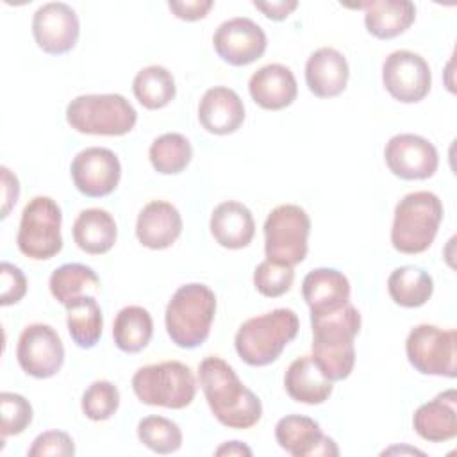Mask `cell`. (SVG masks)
<instances>
[{
  "label": "cell",
  "mask_w": 457,
  "mask_h": 457,
  "mask_svg": "<svg viewBox=\"0 0 457 457\" xmlns=\"http://www.w3.org/2000/svg\"><path fill=\"white\" fill-rule=\"evenodd\" d=\"M61 223L62 214L57 202L50 196H34L21 211L16 236L20 252L34 261L57 255L62 248Z\"/></svg>",
  "instance_id": "ba28073f"
},
{
  "label": "cell",
  "mask_w": 457,
  "mask_h": 457,
  "mask_svg": "<svg viewBox=\"0 0 457 457\" xmlns=\"http://www.w3.org/2000/svg\"><path fill=\"white\" fill-rule=\"evenodd\" d=\"M350 68L346 57L336 48L323 46L314 50L305 62V82L318 98H334L348 84Z\"/></svg>",
  "instance_id": "ffe728a7"
},
{
  "label": "cell",
  "mask_w": 457,
  "mask_h": 457,
  "mask_svg": "<svg viewBox=\"0 0 457 457\" xmlns=\"http://www.w3.org/2000/svg\"><path fill=\"white\" fill-rule=\"evenodd\" d=\"M212 45L225 62L246 66L262 57L268 39L264 30L250 18H232L216 29Z\"/></svg>",
  "instance_id": "2e32d148"
},
{
  "label": "cell",
  "mask_w": 457,
  "mask_h": 457,
  "mask_svg": "<svg viewBox=\"0 0 457 457\" xmlns=\"http://www.w3.org/2000/svg\"><path fill=\"white\" fill-rule=\"evenodd\" d=\"M443 220V204L430 191L405 195L395 207L391 245L400 253L425 252L436 239Z\"/></svg>",
  "instance_id": "5b68a950"
},
{
  "label": "cell",
  "mask_w": 457,
  "mask_h": 457,
  "mask_svg": "<svg viewBox=\"0 0 457 457\" xmlns=\"http://www.w3.org/2000/svg\"><path fill=\"white\" fill-rule=\"evenodd\" d=\"M193 157L189 139L179 132H168L154 139L148 150L152 168L162 175H177L187 168Z\"/></svg>",
  "instance_id": "d6a6232c"
},
{
  "label": "cell",
  "mask_w": 457,
  "mask_h": 457,
  "mask_svg": "<svg viewBox=\"0 0 457 457\" xmlns=\"http://www.w3.org/2000/svg\"><path fill=\"white\" fill-rule=\"evenodd\" d=\"M253 7L259 9L266 18L273 21H282L298 7V2L296 0H271V2L253 0Z\"/></svg>",
  "instance_id": "b9f144b4"
},
{
  "label": "cell",
  "mask_w": 457,
  "mask_h": 457,
  "mask_svg": "<svg viewBox=\"0 0 457 457\" xmlns=\"http://www.w3.org/2000/svg\"><path fill=\"white\" fill-rule=\"evenodd\" d=\"M298 328L300 321L293 309H273L246 320L236 332L234 346L246 364L268 366L275 362L282 350L296 337Z\"/></svg>",
  "instance_id": "3957f363"
},
{
  "label": "cell",
  "mask_w": 457,
  "mask_h": 457,
  "mask_svg": "<svg viewBox=\"0 0 457 457\" xmlns=\"http://www.w3.org/2000/svg\"><path fill=\"white\" fill-rule=\"evenodd\" d=\"M275 439L293 457H337L336 441L325 436L320 423L309 416L289 414L277 421Z\"/></svg>",
  "instance_id": "e0dca14e"
},
{
  "label": "cell",
  "mask_w": 457,
  "mask_h": 457,
  "mask_svg": "<svg viewBox=\"0 0 457 457\" xmlns=\"http://www.w3.org/2000/svg\"><path fill=\"white\" fill-rule=\"evenodd\" d=\"M382 82L386 91L402 104L423 100L432 86L428 62L411 50L391 52L382 64Z\"/></svg>",
  "instance_id": "7c38bea8"
},
{
  "label": "cell",
  "mask_w": 457,
  "mask_h": 457,
  "mask_svg": "<svg viewBox=\"0 0 457 457\" xmlns=\"http://www.w3.org/2000/svg\"><path fill=\"white\" fill-rule=\"evenodd\" d=\"M198 121L211 134H232L245 121L243 100L234 89L214 86L204 93L198 104Z\"/></svg>",
  "instance_id": "ac0fdd59"
},
{
  "label": "cell",
  "mask_w": 457,
  "mask_h": 457,
  "mask_svg": "<svg viewBox=\"0 0 457 457\" xmlns=\"http://www.w3.org/2000/svg\"><path fill=\"white\" fill-rule=\"evenodd\" d=\"M387 293L391 300L405 309L425 305L434 293L432 277L418 266H400L387 278Z\"/></svg>",
  "instance_id": "83f0119b"
},
{
  "label": "cell",
  "mask_w": 457,
  "mask_h": 457,
  "mask_svg": "<svg viewBox=\"0 0 457 457\" xmlns=\"http://www.w3.org/2000/svg\"><path fill=\"white\" fill-rule=\"evenodd\" d=\"M457 332L443 330L436 325H416L405 341V353L411 366L423 375L448 377L457 375Z\"/></svg>",
  "instance_id": "30bf717a"
},
{
  "label": "cell",
  "mask_w": 457,
  "mask_h": 457,
  "mask_svg": "<svg viewBox=\"0 0 457 457\" xmlns=\"http://www.w3.org/2000/svg\"><path fill=\"white\" fill-rule=\"evenodd\" d=\"M212 0H191V2H168L170 11L179 18L186 21H196L207 16V12L212 9Z\"/></svg>",
  "instance_id": "ab89813d"
},
{
  "label": "cell",
  "mask_w": 457,
  "mask_h": 457,
  "mask_svg": "<svg viewBox=\"0 0 457 457\" xmlns=\"http://www.w3.org/2000/svg\"><path fill=\"white\" fill-rule=\"evenodd\" d=\"M52 296L66 305L75 298L96 295L100 291V278L93 268L79 262H68L55 268L48 280Z\"/></svg>",
  "instance_id": "4dcf8cb0"
},
{
  "label": "cell",
  "mask_w": 457,
  "mask_h": 457,
  "mask_svg": "<svg viewBox=\"0 0 457 457\" xmlns=\"http://www.w3.org/2000/svg\"><path fill=\"white\" fill-rule=\"evenodd\" d=\"M457 393L448 389L434 400L420 405L412 416V427L420 437L430 443H445L457 436Z\"/></svg>",
  "instance_id": "7402d4cb"
},
{
  "label": "cell",
  "mask_w": 457,
  "mask_h": 457,
  "mask_svg": "<svg viewBox=\"0 0 457 457\" xmlns=\"http://www.w3.org/2000/svg\"><path fill=\"white\" fill-rule=\"evenodd\" d=\"M82 412L93 421L109 420L120 407V391L109 380H95L82 395Z\"/></svg>",
  "instance_id": "e575fe53"
},
{
  "label": "cell",
  "mask_w": 457,
  "mask_h": 457,
  "mask_svg": "<svg viewBox=\"0 0 457 457\" xmlns=\"http://www.w3.org/2000/svg\"><path fill=\"white\" fill-rule=\"evenodd\" d=\"M116 237V221L105 209H84L73 223V241L89 255L107 253L114 246Z\"/></svg>",
  "instance_id": "4316f807"
},
{
  "label": "cell",
  "mask_w": 457,
  "mask_h": 457,
  "mask_svg": "<svg viewBox=\"0 0 457 457\" xmlns=\"http://www.w3.org/2000/svg\"><path fill=\"white\" fill-rule=\"evenodd\" d=\"M66 307V325L73 343L79 348H93L100 341L104 318L102 309L93 295L71 300Z\"/></svg>",
  "instance_id": "f1b7e54d"
},
{
  "label": "cell",
  "mask_w": 457,
  "mask_h": 457,
  "mask_svg": "<svg viewBox=\"0 0 457 457\" xmlns=\"http://www.w3.org/2000/svg\"><path fill=\"white\" fill-rule=\"evenodd\" d=\"M284 386L287 395L298 402L307 405H320L328 400L332 395V380H328L311 355H303L295 359L284 377Z\"/></svg>",
  "instance_id": "484cf974"
},
{
  "label": "cell",
  "mask_w": 457,
  "mask_h": 457,
  "mask_svg": "<svg viewBox=\"0 0 457 457\" xmlns=\"http://www.w3.org/2000/svg\"><path fill=\"white\" fill-rule=\"evenodd\" d=\"M311 232L309 214L295 204L275 207L264 221V252L270 261L289 266L300 264L307 255Z\"/></svg>",
  "instance_id": "9c48e42d"
},
{
  "label": "cell",
  "mask_w": 457,
  "mask_h": 457,
  "mask_svg": "<svg viewBox=\"0 0 457 457\" xmlns=\"http://www.w3.org/2000/svg\"><path fill=\"white\" fill-rule=\"evenodd\" d=\"M132 389L141 403L184 409L195 400L196 380L184 362L164 361L139 368L132 377Z\"/></svg>",
  "instance_id": "52a82bcc"
},
{
  "label": "cell",
  "mask_w": 457,
  "mask_h": 457,
  "mask_svg": "<svg viewBox=\"0 0 457 457\" xmlns=\"http://www.w3.org/2000/svg\"><path fill=\"white\" fill-rule=\"evenodd\" d=\"M80 34L77 12L62 2H48L32 16V36L37 46L50 55L70 52Z\"/></svg>",
  "instance_id": "5bb4252c"
},
{
  "label": "cell",
  "mask_w": 457,
  "mask_h": 457,
  "mask_svg": "<svg viewBox=\"0 0 457 457\" xmlns=\"http://www.w3.org/2000/svg\"><path fill=\"white\" fill-rule=\"evenodd\" d=\"M198 380L214 418L236 430L252 428L262 416L259 396L236 375L221 357L211 355L198 364Z\"/></svg>",
  "instance_id": "6da1fadb"
},
{
  "label": "cell",
  "mask_w": 457,
  "mask_h": 457,
  "mask_svg": "<svg viewBox=\"0 0 457 457\" xmlns=\"http://www.w3.org/2000/svg\"><path fill=\"white\" fill-rule=\"evenodd\" d=\"M302 296L311 314L330 312L350 302V282L334 268H316L303 277Z\"/></svg>",
  "instance_id": "603a6c76"
},
{
  "label": "cell",
  "mask_w": 457,
  "mask_h": 457,
  "mask_svg": "<svg viewBox=\"0 0 457 457\" xmlns=\"http://www.w3.org/2000/svg\"><path fill=\"white\" fill-rule=\"evenodd\" d=\"M2 173V220L9 216L11 209L16 205L18 196H20V182L16 175L7 168H0Z\"/></svg>",
  "instance_id": "60d3db41"
},
{
  "label": "cell",
  "mask_w": 457,
  "mask_h": 457,
  "mask_svg": "<svg viewBox=\"0 0 457 457\" xmlns=\"http://www.w3.org/2000/svg\"><path fill=\"white\" fill-rule=\"evenodd\" d=\"M214 455H220V457H223V455H227V457L246 455V457H250L252 450L246 445H243L241 441H227V443H223L221 446H218L214 450Z\"/></svg>",
  "instance_id": "7bdbcfd3"
},
{
  "label": "cell",
  "mask_w": 457,
  "mask_h": 457,
  "mask_svg": "<svg viewBox=\"0 0 457 457\" xmlns=\"http://www.w3.org/2000/svg\"><path fill=\"white\" fill-rule=\"evenodd\" d=\"M70 171L79 193L89 198H100L116 189L121 177V164L112 150L89 146L73 157Z\"/></svg>",
  "instance_id": "4fadbf2b"
},
{
  "label": "cell",
  "mask_w": 457,
  "mask_h": 457,
  "mask_svg": "<svg viewBox=\"0 0 457 457\" xmlns=\"http://www.w3.org/2000/svg\"><path fill=\"white\" fill-rule=\"evenodd\" d=\"M139 441L155 453L168 455L182 446L180 427L164 416H146L137 423Z\"/></svg>",
  "instance_id": "836d02e7"
},
{
  "label": "cell",
  "mask_w": 457,
  "mask_h": 457,
  "mask_svg": "<svg viewBox=\"0 0 457 457\" xmlns=\"http://www.w3.org/2000/svg\"><path fill=\"white\" fill-rule=\"evenodd\" d=\"M0 432L2 437L21 434L32 421V405L30 402L18 395L4 391L0 393Z\"/></svg>",
  "instance_id": "8d00e7d4"
},
{
  "label": "cell",
  "mask_w": 457,
  "mask_h": 457,
  "mask_svg": "<svg viewBox=\"0 0 457 457\" xmlns=\"http://www.w3.org/2000/svg\"><path fill=\"white\" fill-rule=\"evenodd\" d=\"M182 232V216L175 205L164 200L146 204L136 221L137 241L150 250L171 246Z\"/></svg>",
  "instance_id": "d6986e66"
},
{
  "label": "cell",
  "mask_w": 457,
  "mask_h": 457,
  "mask_svg": "<svg viewBox=\"0 0 457 457\" xmlns=\"http://www.w3.org/2000/svg\"><path fill=\"white\" fill-rule=\"evenodd\" d=\"M27 455L29 457H45V455L70 457V455H75V445L70 434L62 430H46L32 441V446L29 448Z\"/></svg>",
  "instance_id": "74e56055"
},
{
  "label": "cell",
  "mask_w": 457,
  "mask_h": 457,
  "mask_svg": "<svg viewBox=\"0 0 457 457\" xmlns=\"http://www.w3.org/2000/svg\"><path fill=\"white\" fill-rule=\"evenodd\" d=\"M132 91L145 109L155 111L166 107L175 98L177 87L170 70L152 64L137 71L132 80Z\"/></svg>",
  "instance_id": "1f68e13d"
},
{
  "label": "cell",
  "mask_w": 457,
  "mask_h": 457,
  "mask_svg": "<svg viewBox=\"0 0 457 457\" xmlns=\"http://www.w3.org/2000/svg\"><path fill=\"white\" fill-rule=\"evenodd\" d=\"M154 334V321L146 309L139 305L123 307L112 323L114 345L125 353H137L148 346Z\"/></svg>",
  "instance_id": "f546056e"
},
{
  "label": "cell",
  "mask_w": 457,
  "mask_h": 457,
  "mask_svg": "<svg viewBox=\"0 0 457 457\" xmlns=\"http://www.w3.org/2000/svg\"><path fill=\"white\" fill-rule=\"evenodd\" d=\"M384 157L389 171L403 180H425L439 166L436 146L416 134L393 136L384 148Z\"/></svg>",
  "instance_id": "9a60e30c"
},
{
  "label": "cell",
  "mask_w": 457,
  "mask_h": 457,
  "mask_svg": "<svg viewBox=\"0 0 457 457\" xmlns=\"http://www.w3.org/2000/svg\"><path fill=\"white\" fill-rule=\"evenodd\" d=\"M66 121L80 134L125 136L134 129L137 112L132 104L118 93L80 95L68 104Z\"/></svg>",
  "instance_id": "8992f818"
},
{
  "label": "cell",
  "mask_w": 457,
  "mask_h": 457,
  "mask_svg": "<svg viewBox=\"0 0 457 457\" xmlns=\"http://www.w3.org/2000/svg\"><path fill=\"white\" fill-rule=\"evenodd\" d=\"M312 361L321 373L332 380L350 377L355 364L353 339L361 330V314L348 302L346 305L321 314H311Z\"/></svg>",
  "instance_id": "7a4b0ae2"
},
{
  "label": "cell",
  "mask_w": 457,
  "mask_h": 457,
  "mask_svg": "<svg viewBox=\"0 0 457 457\" xmlns=\"http://www.w3.org/2000/svg\"><path fill=\"white\" fill-rule=\"evenodd\" d=\"M209 228L220 246L239 250L252 243L255 234V221L246 205L228 200L214 207Z\"/></svg>",
  "instance_id": "cb8c5ba5"
},
{
  "label": "cell",
  "mask_w": 457,
  "mask_h": 457,
  "mask_svg": "<svg viewBox=\"0 0 457 457\" xmlns=\"http://www.w3.org/2000/svg\"><path fill=\"white\" fill-rule=\"evenodd\" d=\"M252 100L266 111H280L289 107L298 95L293 71L278 62L259 68L248 82Z\"/></svg>",
  "instance_id": "44dd1931"
},
{
  "label": "cell",
  "mask_w": 457,
  "mask_h": 457,
  "mask_svg": "<svg viewBox=\"0 0 457 457\" xmlns=\"http://www.w3.org/2000/svg\"><path fill=\"white\" fill-rule=\"evenodd\" d=\"M357 7L364 9L366 30L377 39H393L403 34L416 18V7L409 0H371Z\"/></svg>",
  "instance_id": "d4e9b609"
},
{
  "label": "cell",
  "mask_w": 457,
  "mask_h": 457,
  "mask_svg": "<svg viewBox=\"0 0 457 457\" xmlns=\"http://www.w3.org/2000/svg\"><path fill=\"white\" fill-rule=\"evenodd\" d=\"M214 314L216 295L205 284H184L166 305V332L177 346L196 348L207 341Z\"/></svg>",
  "instance_id": "277c9868"
},
{
  "label": "cell",
  "mask_w": 457,
  "mask_h": 457,
  "mask_svg": "<svg viewBox=\"0 0 457 457\" xmlns=\"http://www.w3.org/2000/svg\"><path fill=\"white\" fill-rule=\"evenodd\" d=\"M27 293V278L23 271L4 261L0 264V305L7 307L18 303Z\"/></svg>",
  "instance_id": "f35d334b"
},
{
  "label": "cell",
  "mask_w": 457,
  "mask_h": 457,
  "mask_svg": "<svg viewBox=\"0 0 457 457\" xmlns=\"http://www.w3.org/2000/svg\"><path fill=\"white\" fill-rule=\"evenodd\" d=\"M16 359L27 375L50 378L62 368L64 346L55 328L46 323H32L18 337Z\"/></svg>",
  "instance_id": "8fae6325"
},
{
  "label": "cell",
  "mask_w": 457,
  "mask_h": 457,
  "mask_svg": "<svg viewBox=\"0 0 457 457\" xmlns=\"http://www.w3.org/2000/svg\"><path fill=\"white\" fill-rule=\"evenodd\" d=\"M295 280V270L289 264L277 261H262L253 271L255 289L268 298H277L287 293Z\"/></svg>",
  "instance_id": "d590c367"
}]
</instances>
